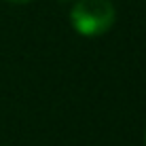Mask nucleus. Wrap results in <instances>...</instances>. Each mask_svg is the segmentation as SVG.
<instances>
[{"label":"nucleus","mask_w":146,"mask_h":146,"mask_svg":"<svg viewBox=\"0 0 146 146\" xmlns=\"http://www.w3.org/2000/svg\"><path fill=\"white\" fill-rule=\"evenodd\" d=\"M70 21L80 36H102L114 23V7L110 0H78L70 13Z\"/></svg>","instance_id":"f257e3e1"},{"label":"nucleus","mask_w":146,"mask_h":146,"mask_svg":"<svg viewBox=\"0 0 146 146\" xmlns=\"http://www.w3.org/2000/svg\"><path fill=\"white\" fill-rule=\"evenodd\" d=\"M9 2H15V4H26V2H30V0H9Z\"/></svg>","instance_id":"f03ea898"}]
</instances>
